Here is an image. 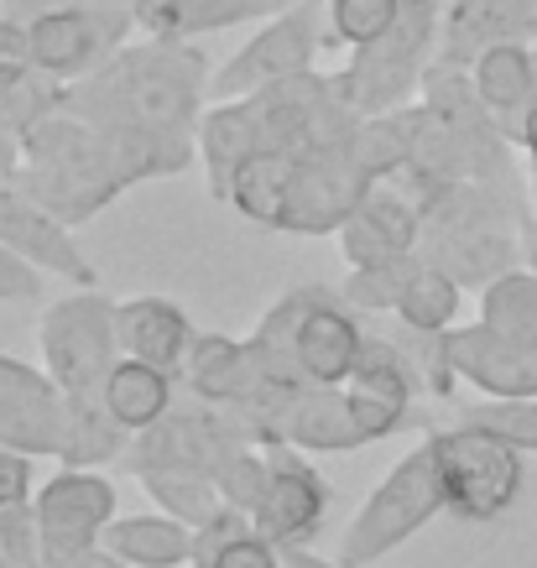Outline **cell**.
<instances>
[{
	"label": "cell",
	"instance_id": "cell-1",
	"mask_svg": "<svg viewBox=\"0 0 537 568\" xmlns=\"http://www.w3.org/2000/svg\"><path fill=\"white\" fill-rule=\"evenodd\" d=\"M199 146H178V141L146 136V131H121V125H100L73 115L69 104H58L52 115L21 136V168L17 189L32 193L42 209H52L63 224H84L136 189L146 178L183 173Z\"/></svg>",
	"mask_w": 537,
	"mask_h": 568
},
{
	"label": "cell",
	"instance_id": "cell-2",
	"mask_svg": "<svg viewBox=\"0 0 537 568\" xmlns=\"http://www.w3.org/2000/svg\"><path fill=\"white\" fill-rule=\"evenodd\" d=\"M209 84H214V63L199 42L141 37V42L110 52L94 73L63 84V104L84 121L199 146Z\"/></svg>",
	"mask_w": 537,
	"mask_h": 568
},
{
	"label": "cell",
	"instance_id": "cell-3",
	"mask_svg": "<svg viewBox=\"0 0 537 568\" xmlns=\"http://www.w3.org/2000/svg\"><path fill=\"white\" fill-rule=\"evenodd\" d=\"M533 235L537 224L517 183H454L423 209L417 256L459 276L465 287H486L517 266Z\"/></svg>",
	"mask_w": 537,
	"mask_h": 568
},
{
	"label": "cell",
	"instance_id": "cell-4",
	"mask_svg": "<svg viewBox=\"0 0 537 568\" xmlns=\"http://www.w3.org/2000/svg\"><path fill=\"white\" fill-rule=\"evenodd\" d=\"M438 32H444V6L438 0H402L397 21L376 42L355 48L345 69L334 73L340 100L355 115H392L413 100L428 69L438 63Z\"/></svg>",
	"mask_w": 537,
	"mask_h": 568
},
{
	"label": "cell",
	"instance_id": "cell-5",
	"mask_svg": "<svg viewBox=\"0 0 537 568\" xmlns=\"http://www.w3.org/2000/svg\"><path fill=\"white\" fill-rule=\"evenodd\" d=\"M444 480H438V459L434 444L423 438L417 448H407L392 475H386L365 506L355 511V521L345 527V542H340V564L345 568H365L386 558L392 548H402L407 537H417L434 517H444Z\"/></svg>",
	"mask_w": 537,
	"mask_h": 568
},
{
	"label": "cell",
	"instance_id": "cell-6",
	"mask_svg": "<svg viewBox=\"0 0 537 568\" xmlns=\"http://www.w3.org/2000/svg\"><path fill=\"white\" fill-rule=\"evenodd\" d=\"M37 339H42V371L58 381L63 396H89V402H104V376L121 361V303L100 297L94 287L63 297L42 313L37 324Z\"/></svg>",
	"mask_w": 537,
	"mask_h": 568
},
{
	"label": "cell",
	"instance_id": "cell-7",
	"mask_svg": "<svg viewBox=\"0 0 537 568\" xmlns=\"http://www.w3.org/2000/svg\"><path fill=\"white\" fill-rule=\"evenodd\" d=\"M444 480V506L459 521H501L521 496V448H511L496 433L459 423V428L428 433Z\"/></svg>",
	"mask_w": 537,
	"mask_h": 568
},
{
	"label": "cell",
	"instance_id": "cell-8",
	"mask_svg": "<svg viewBox=\"0 0 537 568\" xmlns=\"http://www.w3.org/2000/svg\"><path fill=\"white\" fill-rule=\"evenodd\" d=\"M324 42H330V6L293 0L287 11H277L235 58H225V63L214 69L209 100H241V94H256V89L277 84V79L308 73Z\"/></svg>",
	"mask_w": 537,
	"mask_h": 568
},
{
	"label": "cell",
	"instance_id": "cell-9",
	"mask_svg": "<svg viewBox=\"0 0 537 568\" xmlns=\"http://www.w3.org/2000/svg\"><path fill=\"white\" fill-rule=\"evenodd\" d=\"M27 32H32L37 73H48L58 84H73L136 37V17L100 11V6H84V0H63V6L27 21Z\"/></svg>",
	"mask_w": 537,
	"mask_h": 568
},
{
	"label": "cell",
	"instance_id": "cell-10",
	"mask_svg": "<svg viewBox=\"0 0 537 568\" xmlns=\"http://www.w3.org/2000/svg\"><path fill=\"white\" fill-rule=\"evenodd\" d=\"M371 189H376V178L355 152V131H345L340 141H324V146H308L297 162L287 230L293 235H340V224L361 209Z\"/></svg>",
	"mask_w": 537,
	"mask_h": 568
},
{
	"label": "cell",
	"instance_id": "cell-11",
	"mask_svg": "<svg viewBox=\"0 0 537 568\" xmlns=\"http://www.w3.org/2000/svg\"><path fill=\"white\" fill-rule=\"evenodd\" d=\"M37 517H42V564L63 568L84 548H94L104 527L115 521V485L100 469H58L37 490Z\"/></svg>",
	"mask_w": 537,
	"mask_h": 568
},
{
	"label": "cell",
	"instance_id": "cell-12",
	"mask_svg": "<svg viewBox=\"0 0 537 568\" xmlns=\"http://www.w3.org/2000/svg\"><path fill=\"white\" fill-rule=\"evenodd\" d=\"M266 459H272V485L251 511L256 532L282 552L313 548V537L324 532V517H330V485L293 444H266Z\"/></svg>",
	"mask_w": 537,
	"mask_h": 568
},
{
	"label": "cell",
	"instance_id": "cell-13",
	"mask_svg": "<svg viewBox=\"0 0 537 568\" xmlns=\"http://www.w3.org/2000/svg\"><path fill=\"white\" fill-rule=\"evenodd\" d=\"M245 444H251V438L230 423L225 407L204 402V407L168 413L162 423L136 433V438H131V465L136 469H193V475H220V465Z\"/></svg>",
	"mask_w": 537,
	"mask_h": 568
},
{
	"label": "cell",
	"instance_id": "cell-14",
	"mask_svg": "<svg viewBox=\"0 0 537 568\" xmlns=\"http://www.w3.org/2000/svg\"><path fill=\"white\" fill-rule=\"evenodd\" d=\"M0 245H11L37 272L63 276L73 287H94V266L69 235V224L37 204L32 193H21L17 183H0Z\"/></svg>",
	"mask_w": 537,
	"mask_h": 568
},
{
	"label": "cell",
	"instance_id": "cell-15",
	"mask_svg": "<svg viewBox=\"0 0 537 568\" xmlns=\"http://www.w3.org/2000/svg\"><path fill=\"white\" fill-rule=\"evenodd\" d=\"M423 245V204L402 183H376L361 209L340 224L345 266H376L386 256H417Z\"/></svg>",
	"mask_w": 537,
	"mask_h": 568
},
{
	"label": "cell",
	"instance_id": "cell-16",
	"mask_svg": "<svg viewBox=\"0 0 537 568\" xmlns=\"http://www.w3.org/2000/svg\"><path fill=\"white\" fill-rule=\"evenodd\" d=\"M449 361L459 371V381H469L475 392L486 396H537V345L533 339H511L490 324H454L444 334Z\"/></svg>",
	"mask_w": 537,
	"mask_h": 568
},
{
	"label": "cell",
	"instance_id": "cell-17",
	"mask_svg": "<svg viewBox=\"0 0 537 568\" xmlns=\"http://www.w3.org/2000/svg\"><path fill=\"white\" fill-rule=\"evenodd\" d=\"M345 396H349V413H355V428H361L365 444H376V438H392V433L407 423L413 413V376H407V365L397 361V349L386 334H371L365 339V355L355 365V376L345 381Z\"/></svg>",
	"mask_w": 537,
	"mask_h": 568
},
{
	"label": "cell",
	"instance_id": "cell-18",
	"mask_svg": "<svg viewBox=\"0 0 537 568\" xmlns=\"http://www.w3.org/2000/svg\"><path fill=\"white\" fill-rule=\"evenodd\" d=\"M501 42H537V0H454L438 32V63L475 69V58Z\"/></svg>",
	"mask_w": 537,
	"mask_h": 568
},
{
	"label": "cell",
	"instance_id": "cell-19",
	"mask_svg": "<svg viewBox=\"0 0 537 568\" xmlns=\"http://www.w3.org/2000/svg\"><path fill=\"white\" fill-rule=\"evenodd\" d=\"M293 0H136V32L168 42H199L241 21H261L287 11Z\"/></svg>",
	"mask_w": 537,
	"mask_h": 568
},
{
	"label": "cell",
	"instance_id": "cell-20",
	"mask_svg": "<svg viewBox=\"0 0 537 568\" xmlns=\"http://www.w3.org/2000/svg\"><path fill=\"white\" fill-rule=\"evenodd\" d=\"M297 162H303V152H293V146H261L256 156H245L235 168L225 204L235 214H245L251 224H261V230H287Z\"/></svg>",
	"mask_w": 537,
	"mask_h": 568
},
{
	"label": "cell",
	"instance_id": "cell-21",
	"mask_svg": "<svg viewBox=\"0 0 537 568\" xmlns=\"http://www.w3.org/2000/svg\"><path fill=\"white\" fill-rule=\"evenodd\" d=\"M193 339H199V334H193L189 313L178 308L173 297H131V303H121V349L125 355L183 376V365H189V355H193Z\"/></svg>",
	"mask_w": 537,
	"mask_h": 568
},
{
	"label": "cell",
	"instance_id": "cell-22",
	"mask_svg": "<svg viewBox=\"0 0 537 568\" xmlns=\"http://www.w3.org/2000/svg\"><path fill=\"white\" fill-rule=\"evenodd\" d=\"M475 94L486 100V110L501 121V131L511 141L521 136V121L537 100V69H533V42H501V48H486L475 58Z\"/></svg>",
	"mask_w": 537,
	"mask_h": 568
},
{
	"label": "cell",
	"instance_id": "cell-23",
	"mask_svg": "<svg viewBox=\"0 0 537 568\" xmlns=\"http://www.w3.org/2000/svg\"><path fill=\"white\" fill-rule=\"evenodd\" d=\"M173 386H178L173 371L146 365V361H136V355H121L115 371L104 376L100 396L125 433H146L152 423H162V417L173 413Z\"/></svg>",
	"mask_w": 537,
	"mask_h": 568
},
{
	"label": "cell",
	"instance_id": "cell-24",
	"mask_svg": "<svg viewBox=\"0 0 537 568\" xmlns=\"http://www.w3.org/2000/svg\"><path fill=\"white\" fill-rule=\"evenodd\" d=\"M100 542L115 558H125L131 568H189L199 532H193L189 521L162 511V517H115L104 527Z\"/></svg>",
	"mask_w": 537,
	"mask_h": 568
},
{
	"label": "cell",
	"instance_id": "cell-25",
	"mask_svg": "<svg viewBox=\"0 0 537 568\" xmlns=\"http://www.w3.org/2000/svg\"><path fill=\"white\" fill-rule=\"evenodd\" d=\"M0 444L21 448L32 459H63L69 448V396L63 392H27L0 402Z\"/></svg>",
	"mask_w": 537,
	"mask_h": 568
},
{
	"label": "cell",
	"instance_id": "cell-26",
	"mask_svg": "<svg viewBox=\"0 0 537 568\" xmlns=\"http://www.w3.org/2000/svg\"><path fill=\"white\" fill-rule=\"evenodd\" d=\"M189 568H287V558H282L277 542H266L256 532L251 511L220 506V517L209 521V527H199Z\"/></svg>",
	"mask_w": 537,
	"mask_h": 568
},
{
	"label": "cell",
	"instance_id": "cell-27",
	"mask_svg": "<svg viewBox=\"0 0 537 568\" xmlns=\"http://www.w3.org/2000/svg\"><path fill=\"white\" fill-rule=\"evenodd\" d=\"M459 308H465V282L449 276L444 266H434V261L417 256L413 266H407V276H402V293H397L392 318H402V324H413V328L449 334V328L459 324Z\"/></svg>",
	"mask_w": 537,
	"mask_h": 568
},
{
	"label": "cell",
	"instance_id": "cell-28",
	"mask_svg": "<svg viewBox=\"0 0 537 568\" xmlns=\"http://www.w3.org/2000/svg\"><path fill=\"white\" fill-rule=\"evenodd\" d=\"M136 475H141V490H146L168 517L189 521L193 532L209 527V521L220 517V506H225L214 475H193V469H136Z\"/></svg>",
	"mask_w": 537,
	"mask_h": 568
},
{
	"label": "cell",
	"instance_id": "cell-29",
	"mask_svg": "<svg viewBox=\"0 0 537 568\" xmlns=\"http://www.w3.org/2000/svg\"><path fill=\"white\" fill-rule=\"evenodd\" d=\"M480 324L537 345V272L533 266H527V272L511 266V272H501L496 282L480 287Z\"/></svg>",
	"mask_w": 537,
	"mask_h": 568
},
{
	"label": "cell",
	"instance_id": "cell-30",
	"mask_svg": "<svg viewBox=\"0 0 537 568\" xmlns=\"http://www.w3.org/2000/svg\"><path fill=\"white\" fill-rule=\"evenodd\" d=\"M459 423H475L521 454H537V396H486V402L465 407Z\"/></svg>",
	"mask_w": 537,
	"mask_h": 568
},
{
	"label": "cell",
	"instance_id": "cell-31",
	"mask_svg": "<svg viewBox=\"0 0 537 568\" xmlns=\"http://www.w3.org/2000/svg\"><path fill=\"white\" fill-rule=\"evenodd\" d=\"M330 6V42L334 48H365L397 21L402 0H324Z\"/></svg>",
	"mask_w": 537,
	"mask_h": 568
},
{
	"label": "cell",
	"instance_id": "cell-32",
	"mask_svg": "<svg viewBox=\"0 0 537 568\" xmlns=\"http://www.w3.org/2000/svg\"><path fill=\"white\" fill-rule=\"evenodd\" d=\"M220 496H225V506H241V511H256L261 496H266V485H272V459H266V448L245 444L235 448L225 465H220Z\"/></svg>",
	"mask_w": 537,
	"mask_h": 568
},
{
	"label": "cell",
	"instance_id": "cell-33",
	"mask_svg": "<svg viewBox=\"0 0 537 568\" xmlns=\"http://www.w3.org/2000/svg\"><path fill=\"white\" fill-rule=\"evenodd\" d=\"M42 564V517L37 496L0 506V568H37Z\"/></svg>",
	"mask_w": 537,
	"mask_h": 568
},
{
	"label": "cell",
	"instance_id": "cell-34",
	"mask_svg": "<svg viewBox=\"0 0 537 568\" xmlns=\"http://www.w3.org/2000/svg\"><path fill=\"white\" fill-rule=\"evenodd\" d=\"M37 297H42V272L11 245H0V303H37Z\"/></svg>",
	"mask_w": 537,
	"mask_h": 568
},
{
	"label": "cell",
	"instance_id": "cell-35",
	"mask_svg": "<svg viewBox=\"0 0 537 568\" xmlns=\"http://www.w3.org/2000/svg\"><path fill=\"white\" fill-rule=\"evenodd\" d=\"M32 454L0 444V506H17V500H32Z\"/></svg>",
	"mask_w": 537,
	"mask_h": 568
},
{
	"label": "cell",
	"instance_id": "cell-36",
	"mask_svg": "<svg viewBox=\"0 0 537 568\" xmlns=\"http://www.w3.org/2000/svg\"><path fill=\"white\" fill-rule=\"evenodd\" d=\"M27 392H58V381L37 365L17 361V355H0V402L6 396H27Z\"/></svg>",
	"mask_w": 537,
	"mask_h": 568
},
{
	"label": "cell",
	"instance_id": "cell-37",
	"mask_svg": "<svg viewBox=\"0 0 537 568\" xmlns=\"http://www.w3.org/2000/svg\"><path fill=\"white\" fill-rule=\"evenodd\" d=\"M63 568H131V564H125V558H115L104 542H94V548H84L79 558H69Z\"/></svg>",
	"mask_w": 537,
	"mask_h": 568
},
{
	"label": "cell",
	"instance_id": "cell-38",
	"mask_svg": "<svg viewBox=\"0 0 537 568\" xmlns=\"http://www.w3.org/2000/svg\"><path fill=\"white\" fill-rule=\"evenodd\" d=\"M517 146L527 152V162H533V204H537V100H533V110H527V121H521Z\"/></svg>",
	"mask_w": 537,
	"mask_h": 568
},
{
	"label": "cell",
	"instance_id": "cell-39",
	"mask_svg": "<svg viewBox=\"0 0 537 568\" xmlns=\"http://www.w3.org/2000/svg\"><path fill=\"white\" fill-rule=\"evenodd\" d=\"M0 6H6V17L32 21V17H42V11H52V6H63V0H0Z\"/></svg>",
	"mask_w": 537,
	"mask_h": 568
},
{
	"label": "cell",
	"instance_id": "cell-40",
	"mask_svg": "<svg viewBox=\"0 0 537 568\" xmlns=\"http://www.w3.org/2000/svg\"><path fill=\"white\" fill-rule=\"evenodd\" d=\"M84 6H100V11H121V17H136V0H84Z\"/></svg>",
	"mask_w": 537,
	"mask_h": 568
},
{
	"label": "cell",
	"instance_id": "cell-41",
	"mask_svg": "<svg viewBox=\"0 0 537 568\" xmlns=\"http://www.w3.org/2000/svg\"><path fill=\"white\" fill-rule=\"evenodd\" d=\"M527 266L537 272V235H533V245H527Z\"/></svg>",
	"mask_w": 537,
	"mask_h": 568
},
{
	"label": "cell",
	"instance_id": "cell-42",
	"mask_svg": "<svg viewBox=\"0 0 537 568\" xmlns=\"http://www.w3.org/2000/svg\"><path fill=\"white\" fill-rule=\"evenodd\" d=\"M533 69H537V42H533Z\"/></svg>",
	"mask_w": 537,
	"mask_h": 568
},
{
	"label": "cell",
	"instance_id": "cell-43",
	"mask_svg": "<svg viewBox=\"0 0 537 568\" xmlns=\"http://www.w3.org/2000/svg\"><path fill=\"white\" fill-rule=\"evenodd\" d=\"M37 568H48V564H37Z\"/></svg>",
	"mask_w": 537,
	"mask_h": 568
}]
</instances>
